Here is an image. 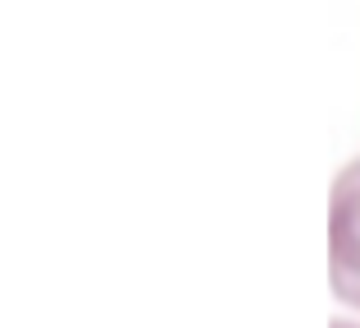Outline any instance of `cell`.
I'll use <instances>...</instances> for the list:
<instances>
[{
	"instance_id": "1",
	"label": "cell",
	"mask_w": 360,
	"mask_h": 328,
	"mask_svg": "<svg viewBox=\"0 0 360 328\" xmlns=\"http://www.w3.org/2000/svg\"><path fill=\"white\" fill-rule=\"evenodd\" d=\"M328 286L342 305L360 310V158L338 171L328 194Z\"/></svg>"
},
{
	"instance_id": "2",
	"label": "cell",
	"mask_w": 360,
	"mask_h": 328,
	"mask_svg": "<svg viewBox=\"0 0 360 328\" xmlns=\"http://www.w3.org/2000/svg\"><path fill=\"white\" fill-rule=\"evenodd\" d=\"M333 328H360L356 319H333Z\"/></svg>"
}]
</instances>
